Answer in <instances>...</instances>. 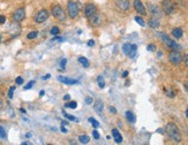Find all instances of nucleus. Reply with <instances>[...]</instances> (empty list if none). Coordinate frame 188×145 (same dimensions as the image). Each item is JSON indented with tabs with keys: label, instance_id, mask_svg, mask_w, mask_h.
Returning a JSON list of instances; mask_svg holds the SVG:
<instances>
[{
	"label": "nucleus",
	"instance_id": "nucleus-51",
	"mask_svg": "<svg viewBox=\"0 0 188 145\" xmlns=\"http://www.w3.org/2000/svg\"><path fill=\"white\" fill-rule=\"evenodd\" d=\"M2 105H4V102H2V100L0 99V109L2 108Z\"/></svg>",
	"mask_w": 188,
	"mask_h": 145
},
{
	"label": "nucleus",
	"instance_id": "nucleus-1",
	"mask_svg": "<svg viewBox=\"0 0 188 145\" xmlns=\"http://www.w3.org/2000/svg\"><path fill=\"white\" fill-rule=\"evenodd\" d=\"M165 131L166 134H167V136L171 138L172 141H174L175 143H180L181 142V132L179 130V128L174 123L166 124Z\"/></svg>",
	"mask_w": 188,
	"mask_h": 145
},
{
	"label": "nucleus",
	"instance_id": "nucleus-35",
	"mask_svg": "<svg viewBox=\"0 0 188 145\" xmlns=\"http://www.w3.org/2000/svg\"><path fill=\"white\" fill-rule=\"evenodd\" d=\"M64 115H65V117H67L68 120H70V121H76V119L73 115H69L67 113H64Z\"/></svg>",
	"mask_w": 188,
	"mask_h": 145
},
{
	"label": "nucleus",
	"instance_id": "nucleus-6",
	"mask_svg": "<svg viewBox=\"0 0 188 145\" xmlns=\"http://www.w3.org/2000/svg\"><path fill=\"white\" fill-rule=\"evenodd\" d=\"M49 12L46 10V9H42V10H39L37 14L35 15V17H34V20L36 23H43V22H45L47 19H49Z\"/></svg>",
	"mask_w": 188,
	"mask_h": 145
},
{
	"label": "nucleus",
	"instance_id": "nucleus-30",
	"mask_svg": "<svg viewBox=\"0 0 188 145\" xmlns=\"http://www.w3.org/2000/svg\"><path fill=\"white\" fill-rule=\"evenodd\" d=\"M38 35V32L37 31H31L30 34H28V36H27V38L28 39H34V38H36Z\"/></svg>",
	"mask_w": 188,
	"mask_h": 145
},
{
	"label": "nucleus",
	"instance_id": "nucleus-24",
	"mask_svg": "<svg viewBox=\"0 0 188 145\" xmlns=\"http://www.w3.org/2000/svg\"><path fill=\"white\" fill-rule=\"evenodd\" d=\"M165 94L169 98H174L175 97V91L172 89H165Z\"/></svg>",
	"mask_w": 188,
	"mask_h": 145
},
{
	"label": "nucleus",
	"instance_id": "nucleus-49",
	"mask_svg": "<svg viewBox=\"0 0 188 145\" xmlns=\"http://www.w3.org/2000/svg\"><path fill=\"white\" fill-rule=\"evenodd\" d=\"M122 76H124V77H127V76H128V72H122Z\"/></svg>",
	"mask_w": 188,
	"mask_h": 145
},
{
	"label": "nucleus",
	"instance_id": "nucleus-45",
	"mask_svg": "<svg viewBox=\"0 0 188 145\" xmlns=\"http://www.w3.org/2000/svg\"><path fill=\"white\" fill-rule=\"evenodd\" d=\"M95 45V42L94 40H90V42H88V46H94Z\"/></svg>",
	"mask_w": 188,
	"mask_h": 145
},
{
	"label": "nucleus",
	"instance_id": "nucleus-15",
	"mask_svg": "<svg viewBox=\"0 0 188 145\" xmlns=\"http://www.w3.org/2000/svg\"><path fill=\"white\" fill-rule=\"evenodd\" d=\"M112 136H113V138H114V141H115L117 144L122 143V136H121L120 132L117 130V129H113L112 130Z\"/></svg>",
	"mask_w": 188,
	"mask_h": 145
},
{
	"label": "nucleus",
	"instance_id": "nucleus-21",
	"mask_svg": "<svg viewBox=\"0 0 188 145\" xmlns=\"http://www.w3.org/2000/svg\"><path fill=\"white\" fill-rule=\"evenodd\" d=\"M77 60H79V62H80V64H81L84 68H88V67H89V61H88V59L87 58H84V57H80Z\"/></svg>",
	"mask_w": 188,
	"mask_h": 145
},
{
	"label": "nucleus",
	"instance_id": "nucleus-32",
	"mask_svg": "<svg viewBox=\"0 0 188 145\" xmlns=\"http://www.w3.org/2000/svg\"><path fill=\"white\" fill-rule=\"evenodd\" d=\"M14 90H15V87H12L10 89H9V91H8V98H9V99H12V98H13Z\"/></svg>",
	"mask_w": 188,
	"mask_h": 145
},
{
	"label": "nucleus",
	"instance_id": "nucleus-17",
	"mask_svg": "<svg viewBox=\"0 0 188 145\" xmlns=\"http://www.w3.org/2000/svg\"><path fill=\"white\" fill-rule=\"evenodd\" d=\"M126 119H127V121L129 123H135L136 121V117H135V114L133 113V112H130V111H127L126 112Z\"/></svg>",
	"mask_w": 188,
	"mask_h": 145
},
{
	"label": "nucleus",
	"instance_id": "nucleus-53",
	"mask_svg": "<svg viewBox=\"0 0 188 145\" xmlns=\"http://www.w3.org/2000/svg\"><path fill=\"white\" fill-rule=\"evenodd\" d=\"M44 93H45V92H44V91H40V97H43V96H44Z\"/></svg>",
	"mask_w": 188,
	"mask_h": 145
},
{
	"label": "nucleus",
	"instance_id": "nucleus-39",
	"mask_svg": "<svg viewBox=\"0 0 188 145\" xmlns=\"http://www.w3.org/2000/svg\"><path fill=\"white\" fill-rule=\"evenodd\" d=\"M52 40H54V42H62V40H64V38H62V37H58V35H57V36L53 38Z\"/></svg>",
	"mask_w": 188,
	"mask_h": 145
},
{
	"label": "nucleus",
	"instance_id": "nucleus-26",
	"mask_svg": "<svg viewBox=\"0 0 188 145\" xmlns=\"http://www.w3.org/2000/svg\"><path fill=\"white\" fill-rule=\"evenodd\" d=\"M88 120H89V122H91V124H92L95 128H98V127H99V122H98L96 119H94V117H89Z\"/></svg>",
	"mask_w": 188,
	"mask_h": 145
},
{
	"label": "nucleus",
	"instance_id": "nucleus-48",
	"mask_svg": "<svg viewBox=\"0 0 188 145\" xmlns=\"http://www.w3.org/2000/svg\"><path fill=\"white\" fill-rule=\"evenodd\" d=\"M50 77H51V75H50V74H47V75H45V76L43 77V80H47V78H50Z\"/></svg>",
	"mask_w": 188,
	"mask_h": 145
},
{
	"label": "nucleus",
	"instance_id": "nucleus-36",
	"mask_svg": "<svg viewBox=\"0 0 188 145\" xmlns=\"http://www.w3.org/2000/svg\"><path fill=\"white\" fill-rule=\"evenodd\" d=\"M92 136H94V138H95V139H99V137H100V135H99V132H98L97 130L92 131Z\"/></svg>",
	"mask_w": 188,
	"mask_h": 145
},
{
	"label": "nucleus",
	"instance_id": "nucleus-55",
	"mask_svg": "<svg viewBox=\"0 0 188 145\" xmlns=\"http://www.w3.org/2000/svg\"><path fill=\"white\" fill-rule=\"evenodd\" d=\"M0 42H1V35H0Z\"/></svg>",
	"mask_w": 188,
	"mask_h": 145
},
{
	"label": "nucleus",
	"instance_id": "nucleus-4",
	"mask_svg": "<svg viewBox=\"0 0 188 145\" xmlns=\"http://www.w3.org/2000/svg\"><path fill=\"white\" fill-rule=\"evenodd\" d=\"M67 12L70 19H75L76 16L79 15V6H77V4H76L75 1H73V0L68 1Z\"/></svg>",
	"mask_w": 188,
	"mask_h": 145
},
{
	"label": "nucleus",
	"instance_id": "nucleus-22",
	"mask_svg": "<svg viewBox=\"0 0 188 145\" xmlns=\"http://www.w3.org/2000/svg\"><path fill=\"white\" fill-rule=\"evenodd\" d=\"M130 49H132V44H129V43L124 44V46H122V51H124V53H125L126 55H129Z\"/></svg>",
	"mask_w": 188,
	"mask_h": 145
},
{
	"label": "nucleus",
	"instance_id": "nucleus-16",
	"mask_svg": "<svg viewBox=\"0 0 188 145\" xmlns=\"http://www.w3.org/2000/svg\"><path fill=\"white\" fill-rule=\"evenodd\" d=\"M148 25H149L150 28H152V29H157L158 27L160 25V23H159V21H158L156 17H152V19H150V20L148 21Z\"/></svg>",
	"mask_w": 188,
	"mask_h": 145
},
{
	"label": "nucleus",
	"instance_id": "nucleus-2",
	"mask_svg": "<svg viewBox=\"0 0 188 145\" xmlns=\"http://www.w3.org/2000/svg\"><path fill=\"white\" fill-rule=\"evenodd\" d=\"M162 9L166 15H171L175 10V4L172 0H163L162 2Z\"/></svg>",
	"mask_w": 188,
	"mask_h": 145
},
{
	"label": "nucleus",
	"instance_id": "nucleus-43",
	"mask_svg": "<svg viewBox=\"0 0 188 145\" xmlns=\"http://www.w3.org/2000/svg\"><path fill=\"white\" fill-rule=\"evenodd\" d=\"M109 111H110L112 114H117V109L114 108V107H109Z\"/></svg>",
	"mask_w": 188,
	"mask_h": 145
},
{
	"label": "nucleus",
	"instance_id": "nucleus-25",
	"mask_svg": "<svg viewBox=\"0 0 188 145\" xmlns=\"http://www.w3.org/2000/svg\"><path fill=\"white\" fill-rule=\"evenodd\" d=\"M136 50H137V46L136 45H132V49H130V52H129V57L130 58H134L135 57Z\"/></svg>",
	"mask_w": 188,
	"mask_h": 145
},
{
	"label": "nucleus",
	"instance_id": "nucleus-3",
	"mask_svg": "<svg viewBox=\"0 0 188 145\" xmlns=\"http://www.w3.org/2000/svg\"><path fill=\"white\" fill-rule=\"evenodd\" d=\"M52 15L55 17V19H58L59 21H65V19H66V14H65V10H64V8L61 7L60 5H54L52 7Z\"/></svg>",
	"mask_w": 188,
	"mask_h": 145
},
{
	"label": "nucleus",
	"instance_id": "nucleus-11",
	"mask_svg": "<svg viewBox=\"0 0 188 145\" xmlns=\"http://www.w3.org/2000/svg\"><path fill=\"white\" fill-rule=\"evenodd\" d=\"M160 37H162L163 42H164L169 47H171V49H173V50H175V49L178 47V44L175 43V42H173V40H171L169 37L166 36L165 34H160Z\"/></svg>",
	"mask_w": 188,
	"mask_h": 145
},
{
	"label": "nucleus",
	"instance_id": "nucleus-50",
	"mask_svg": "<svg viewBox=\"0 0 188 145\" xmlns=\"http://www.w3.org/2000/svg\"><path fill=\"white\" fill-rule=\"evenodd\" d=\"M67 122H66V121H61V126H67Z\"/></svg>",
	"mask_w": 188,
	"mask_h": 145
},
{
	"label": "nucleus",
	"instance_id": "nucleus-37",
	"mask_svg": "<svg viewBox=\"0 0 188 145\" xmlns=\"http://www.w3.org/2000/svg\"><path fill=\"white\" fill-rule=\"evenodd\" d=\"M66 64H67V60H66V59H62V60H61V62H60L61 69H65V67H66Z\"/></svg>",
	"mask_w": 188,
	"mask_h": 145
},
{
	"label": "nucleus",
	"instance_id": "nucleus-46",
	"mask_svg": "<svg viewBox=\"0 0 188 145\" xmlns=\"http://www.w3.org/2000/svg\"><path fill=\"white\" fill-rule=\"evenodd\" d=\"M184 87H185V89H186V91L188 92V81L187 82H185V84H184Z\"/></svg>",
	"mask_w": 188,
	"mask_h": 145
},
{
	"label": "nucleus",
	"instance_id": "nucleus-18",
	"mask_svg": "<svg viewBox=\"0 0 188 145\" xmlns=\"http://www.w3.org/2000/svg\"><path fill=\"white\" fill-rule=\"evenodd\" d=\"M182 35H184V31H182L181 28H174V29L172 30V36L174 37V38H177V39L181 38Z\"/></svg>",
	"mask_w": 188,
	"mask_h": 145
},
{
	"label": "nucleus",
	"instance_id": "nucleus-42",
	"mask_svg": "<svg viewBox=\"0 0 188 145\" xmlns=\"http://www.w3.org/2000/svg\"><path fill=\"white\" fill-rule=\"evenodd\" d=\"M84 102H85V104H88V105H89V104H91V102H92V98H91V97H87Z\"/></svg>",
	"mask_w": 188,
	"mask_h": 145
},
{
	"label": "nucleus",
	"instance_id": "nucleus-10",
	"mask_svg": "<svg viewBox=\"0 0 188 145\" xmlns=\"http://www.w3.org/2000/svg\"><path fill=\"white\" fill-rule=\"evenodd\" d=\"M115 5L117 7L121 9V10H128L130 8V4H129V0H115Z\"/></svg>",
	"mask_w": 188,
	"mask_h": 145
},
{
	"label": "nucleus",
	"instance_id": "nucleus-28",
	"mask_svg": "<svg viewBox=\"0 0 188 145\" xmlns=\"http://www.w3.org/2000/svg\"><path fill=\"white\" fill-rule=\"evenodd\" d=\"M59 32H60V30L58 27H53L52 29H51V35L52 36H57V35H59Z\"/></svg>",
	"mask_w": 188,
	"mask_h": 145
},
{
	"label": "nucleus",
	"instance_id": "nucleus-12",
	"mask_svg": "<svg viewBox=\"0 0 188 145\" xmlns=\"http://www.w3.org/2000/svg\"><path fill=\"white\" fill-rule=\"evenodd\" d=\"M148 8H149V12L151 13V15L154 16V17H160V10H159V8L156 6V5H152V4H149L148 5Z\"/></svg>",
	"mask_w": 188,
	"mask_h": 145
},
{
	"label": "nucleus",
	"instance_id": "nucleus-7",
	"mask_svg": "<svg viewBox=\"0 0 188 145\" xmlns=\"http://www.w3.org/2000/svg\"><path fill=\"white\" fill-rule=\"evenodd\" d=\"M24 17H25V10H24V8H19V9H16L15 12L13 13V16H12V19H13L14 22L23 21Z\"/></svg>",
	"mask_w": 188,
	"mask_h": 145
},
{
	"label": "nucleus",
	"instance_id": "nucleus-5",
	"mask_svg": "<svg viewBox=\"0 0 188 145\" xmlns=\"http://www.w3.org/2000/svg\"><path fill=\"white\" fill-rule=\"evenodd\" d=\"M169 61L174 66H178L182 61V55L180 54V52L172 50L169 53Z\"/></svg>",
	"mask_w": 188,
	"mask_h": 145
},
{
	"label": "nucleus",
	"instance_id": "nucleus-20",
	"mask_svg": "<svg viewBox=\"0 0 188 145\" xmlns=\"http://www.w3.org/2000/svg\"><path fill=\"white\" fill-rule=\"evenodd\" d=\"M79 142L82 144H88L90 142V137L88 135H81V136H79Z\"/></svg>",
	"mask_w": 188,
	"mask_h": 145
},
{
	"label": "nucleus",
	"instance_id": "nucleus-8",
	"mask_svg": "<svg viewBox=\"0 0 188 145\" xmlns=\"http://www.w3.org/2000/svg\"><path fill=\"white\" fill-rule=\"evenodd\" d=\"M133 5H134V8H135V10L140 15H147V10H145V7H144V5L142 4V1H141V0H134Z\"/></svg>",
	"mask_w": 188,
	"mask_h": 145
},
{
	"label": "nucleus",
	"instance_id": "nucleus-13",
	"mask_svg": "<svg viewBox=\"0 0 188 145\" xmlns=\"http://www.w3.org/2000/svg\"><path fill=\"white\" fill-rule=\"evenodd\" d=\"M90 22H91V25H94V27H97V25H99V24L102 23V15L99 14V13L94 14L90 17Z\"/></svg>",
	"mask_w": 188,
	"mask_h": 145
},
{
	"label": "nucleus",
	"instance_id": "nucleus-52",
	"mask_svg": "<svg viewBox=\"0 0 188 145\" xmlns=\"http://www.w3.org/2000/svg\"><path fill=\"white\" fill-rule=\"evenodd\" d=\"M22 145H30V143H29V142H23Z\"/></svg>",
	"mask_w": 188,
	"mask_h": 145
},
{
	"label": "nucleus",
	"instance_id": "nucleus-29",
	"mask_svg": "<svg viewBox=\"0 0 188 145\" xmlns=\"http://www.w3.org/2000/svg\"><path fill=\"white\" fill-rule=\"evenodd\" d=\"M135 21L137 22L141 27H144V25H145V23H144V21H143V19L141 16H135Z\"/></svg>",
	"mask_w": 188,
	"mask_h": 145
},
{
	"label": "nucleus",
	"instance_id": "nucleus-54",
	"mask_svg": "<svg viewBox=\"0 0 188 145\" xmlns=\"http://www.w3.org/2000/svg\"><path fill=\"white\" fill-rule=\"evenodd\" d=\"M186 116L188 117V108H187V111H186Z\"/></svg>",
	"mask_w": 188,
	"mask_h": 145
},
{
	"label": "nucleus",
	"instance_id": "nucleus-40",
	"mask_svg": "<svg viewBox=\"0 0 188 145\" xmlns=\"http://www.w3.org/2000/svg\"><path fill=\"white\" fill-rule=\"evenodd\" d=\"M6 22V17L4 15H0V24H4Z\"/></svg>",
	"mask_w": 188,
	"mask_h": 145
},
{
	"label": "nucleus",
	"instance_id": "nucleus-14",
	"mask_svg": "<svg viewBox=\"0 0 188 145\" xmlns=\"http://www.w3.org/2000/svg\"><path fill=\"white\" fill-rule=\"evenodd\" d=\"M58 81L64 83V84H68V85H72V84H77L79 82L76 80H73V78H69V77H65V76H59L58 77Z\"/></svg>",
	"mask_w": 188,
	"mask_h": 145
},
{
	"label": "nucleus",
	"instance_id": "nucleus-47",
	"mask_svg": "<svg viewBox=\"0 0 188 145\" xmlns=\"http://www.w3.org/2000/svg\"><path fill=\"white\" fill-rule=\"evenodd\" d=\"M64 99H65V100H69V99H70V96H69V94H66V96L64 97Z\"/></svg>",
	"mask_w": 188,
	"mask_h": 145
},
{
	"label": "nucleus",
	"instance_id": "nucleus-44",
	"mask_svg": "<svg viewBox=\"0 0 188 145\" xmlns=\"http://www.w3.org/2000/svg\"><path fill=\"white\" fill-rule=\"evenodd\" d=\"M61 131H62L64 134H66V132H67V129L65 128V126H61Z\"/></svg>",
	"mask_w": 188,
	"mask_h": 145
},
{
	"label": "nucleus",
	"instance_id": "nucleus-9",
	"mask_svg": "<svg viewBox=\"0 0 188 145\" xmlns=\"http://www.w3.org/2000/svg\"><path fill=\"white\" fill-rule=\"evenodd\" d=\"M84 13H85V16H87V17L90 19L92 15L97 13V7H96L94 4H88V5H85V7H84Z\"/></svg>",
	"mask_w": 188,
	"mask_h": 145
},
{
	"label": "nucleus",
	"instance_id": "nucleus-19",
	"mask_svg": "<svg viewBox=\"0 0 188 145\" xmlns=\"http://www.w3.org/2000/svg\"><path fill=\"white\" fill-rule=\"evenodd\" d=\"M94 108H95V111H96L97 113L102 114L103 108H104V105H103V102H100V100H97V102H95V105H94Z\"/></svg>",
	"mask_w": 188,
	"mask_h": 145
},
{
	"label": "nucleus",
	"instance_id": "nucleus-33",
	"mask_svg": "<svg viewBox=\"0 0 188 145\" xmlns=\"http://www.w3.org/2000/svg\"><path fill=\"white\" fill-rule=\"evenodd\" d=\"M0 138H6V131L2 127H0Z\"/></svg>",
	"mask_w": 188,
	"mask_h": 145
},
{
	"label": "nucleus",
	"instance_id": "nucleus-27",
	"mask_svg": "<svg viewBox=\"0 0 188 145\" xmlns=\"http://www.w3.org/2000/svg\"><path fill=\"white\" fill-rule=\"evenodd\" d=\"M66 107H68V108H73V109H75L76 107H77V102H67V104H66Z\"/></svg>",
	"mask_w": 188,
	"mask_h": 145
},
{
	"label": "nucleus",
	"instance_id": "nucleus-31",
	"mask_svg": "<svg viewBox=\"0 0 188 145\" xmlns=\"http://www.w3.org/2000/svg\"><path fill=\"white\" fill-rule=\"evenodd\" d=\"M147 50L149 52H154L156 50V45H155V44H149V45L147 46Z\"/></svg>",
	"mask_w": 188,
	"mask_h": 145
},
{
	"label": "nucleus",
	"instance_id": "nucleus-34",
	"mask_svg": "<svg viewBox=\"0 0 188 145\" xmlns=\"http://www.w3.org/2000/svg\"><path fill=\"white\" fill-rule=\"evenodd\" d=\"M34 84H35V81H30V82H29V83H28V84L24 87V90H29V89H31Z\"/></svg>",
	"mask_w": 188,
	"mask_h": 145
},
{
	"label": "nucleus",
	"instance_id": "nucleus-41",
	"mask_svg": "<svg viewBox=\"0 0 188 145\" xmlns=\"http://www.w3.org/2000/svg\"><path fill=\"white\" fill-rule=\"evenodd\" d=\"M22 83H23V78H22V77H17V78H16V84L21 85Z\"/></svg>",
	"mask_w": 188,
	"mask_h": 145
},
{
	"label": "nucleus",
	"instance_id": "nucleus-38",
	"mask_svg": "<svg viewBox=\"0 0 188 145\" xmlns=\"http://www.w3.org/2000/svg\"><path fill=\"white\" fill-rule=\"evenodd\" d=\"M182 60H184V62H185V65L188 67V54H185L184 57H182Z\"/></svg>",
	"mask_w": 188,
	"mask_h": 145
},
{
	"label": "nucleus",
	"instance_id": "nucleus-23",
	"mask_svg": "<svg viewBox=\"0 0 188 145\" xmlns=\"http://www.w3.org/2000/svg\"><path fill=\"white\" fill-rule=\"evenodd\" d=\"M97 83H98V87H100V89H104L105 87V81H104V78L102 76H98L97 77Z\"/></svg>",
	"mask_w": 188,
	"mask_h": 145
}]
</instances>
